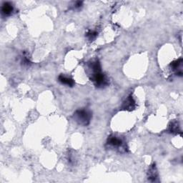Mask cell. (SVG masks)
I'll list each match as a JSON object with an SVG mask.
<instances>
[{
  "label": "cell",
  "mask_w": 183,
  "mask_h": 183,
  "mask_svg": "<svg viewBox=\"0 0 183 183\" xmlns=\"http://www.w3.org/2000/svg\"><path fill=\"white\" fill-rule=\"evenodd\" d=\"M77 119L80 120V123H84L87 125V122L90 121V115L86 111H78L77 112Z\"/></svg>",
  "instance_id": "obj_1"
},
{
  "label": "cell",
  "mask_w": 183,
  "mask_h": 183,
  "mask_svg": "<svg viewBox=\"0 0 183 183\" xmlns=\"http://www.w3.org/2000/svg\"><path fill=\"white\" fill-rule=\"evenodd\" d=\"M59 81H60L62 84H66V85L70 86V87L73 86V84H74V81H73L72 79L67 77H64V76L63 75H61L59 77Z\"/></svg>",
  "instance_id": "obj_2"
},
{
  "label": "cell",
  "mask_w": 183,
  "mask_h": 183,
  "mask_svg": "<svg viewBox=\"0 0 183 183\" xmlns=\"http://www.w3.org/2000/svg\"><path fill=\"white\" fill-rule=\"evenodd\" d=\"M12 9L13 8L11 4H9V3H6V4H4L2 7V12L5 15H8L12 11Z\"/></svg>",
  "instance_id": "obj_3"
},
{
  "label": "cell",
  "mask_w": 183,
  "mask_h": 183,
  "mask_svg": "<svg viewBox=\"0 0 183 183\" xmlns=\"http://www.w3.org/2000/svg\"><path fill=\"white\" fill-rule=\"evenodd\" d=\"M109 144L112 145H113V146H119V145H121V144H122V142H121L120 139H117V138L116 137H112L110 139H109Z\"/></svg>",
  "instance_id": "obj_4"
}]
</instances>
